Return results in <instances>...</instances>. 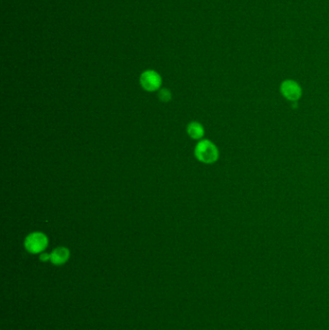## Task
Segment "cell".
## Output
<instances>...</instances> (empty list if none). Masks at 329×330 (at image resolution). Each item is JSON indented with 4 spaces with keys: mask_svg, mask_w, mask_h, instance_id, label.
<instances>
[{
    "mask_svg": "<svg viewBox=\"0 0 329 330\" xmlns=\"http://www.w3.org/2000/svg\"><path fill=\"white\" fill-rule=\"evenodd\" d=\"M195 158L205 164H213L219 159L218 148L209 139L200 140L194 150Z\"/></svg>",
    "mask_w": 329,
    "mask_h": 330,
    "instance_id": "cell-1",
    "label": "cell"
},
{
    "mask_svg": "<svg viewBox=\"0 0 329 330\" xmlns=\"http://www.w3.org/2000/svg\"><path fill=\"white\" fill-rule=\"evenodd\" d=\"M49 245L48 237L42 232L29 234L25 240V249L31 254H41Z\"/></svg>",
    "mask_w": 329,
    "mask_h": 330,
    "instance_id": "cell-2",
    "label": "cell"
},
{
    "mask_svg": "<svg viewBox=\"0 0 329 330\" xmlns=\"http://www.w3.org/2000/svg\"><path fill=\"white\" fill-rule=\"evenodd\" d=\"M280 93L289 102L296 103L302 97V88L297 81L285 80L280 84Z\"/></svg>",
    "mask_w": 329,
    "mask_h": 330,
    "instance_id": "cell-3",
    "label": "cell"
},
{
    "mask_svg": "<svg viewBox=\"0 0 329 330\" xmlns=\"http://www.w3.org/2000/svg\"><path fill=\"white\" fill-rule=\"evenodd\" d=\"M161 76L152 70L145 71L140 75V84L144 90L148 92H154L158 90L161 86Z\"/></svg>",
    "mask_w": 329,
    "mask_h": 330,
    "instance_id": "cell-4",
    "label": "cell"
},
{
    "mask_svg": "<svg viewBox=\"0 0 329 330\" xmlns=\"http://www.w3.org/2000/svg\"><path fill=\"white\" fill-rule=\"evenodd\" d=\"M70 250L64 246H59L50 253V262L54 266H62L70 259Z\"/></svg>",
    "mask_w": 329,
    "mask_h": 330,
    "instance_id": "cell-5",
    "label": "cell"
},
{
    "mask_svg": "<svg viewBox=\"0 0 329 330\" xmlns=\"http://www.w3.org/2000/svg\"><path fill=\"white\" fill-rule=\"evenodd\" d=\"M188 134L190 135V138L194 140H200L202 139L204 134H205V129L203 125L199 122H191L188 126Z\"/></svg>",
    "mask_w": 329,
    "mask_h": 330,
    "instance_id": "cell-6",
    "label": "cell"
},
{
    "mask_svg": "<svg viewBox=\"0 0 329 330\" xmlns=\"http://www.w3.org/2000/svg\"><path fill=\"white\" fill-rule=\"evenodd\" d=\"M158 98L161 102L163 103H168L171 100V92L168 89L162 88L160 89L159 93H158Z\"/></svg>",
    "mask_w": 329,
    "mask_h": 330,
    "instance_id": "cell-7",
    "label": "cell"
},
{
    "mask_svg": "<svg viewBox=\"0 0 329 330\" xmlns=\"http://www.w3.org/2000/svg\"><path fill=\"white\" fill-rule=\"evenodd\" d=\"M40 260L42 262H48V261H50V254L49 253H46V252H43L40 254Z\"/></svg>",
    "mask_w": 329,
    "mask_h": 330,
    "instance_id": "cell-8",
    "label": "cell"
}]
</instances>
